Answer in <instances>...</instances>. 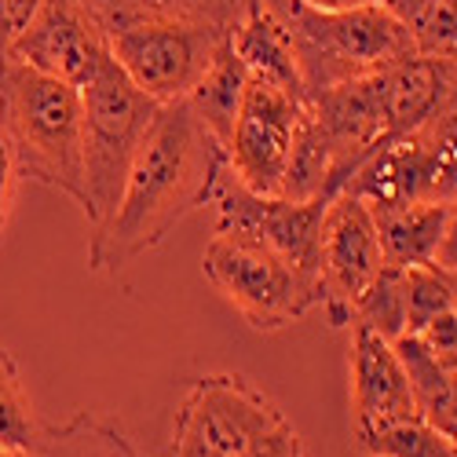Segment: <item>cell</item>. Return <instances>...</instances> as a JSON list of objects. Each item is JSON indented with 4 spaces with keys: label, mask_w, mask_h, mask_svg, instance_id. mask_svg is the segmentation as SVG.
<instances>
[{
    "label": "cell",
    "mask_w": 457,
    "mask_h": 457,
    "mask_svg": "<svg viewBox=\"0 0 457 457\" xmlns=\"http://www.w3.org/2000/svg\"><path fill=\"white\" fill-rule=\"evenodd\" d=\"M202 271L256 333H278L322 308L319 278L303 275L268 242L242 231H212Z\"/></svg>",
    "instance_id": "5"
},
{
    "label": "cell",
    "mask_w": 457,
    "mask_h": 457,
    "mask_svg": "<svg viewBox=\"0 0 457 457\" xmlns=\"http://www.w3.org/2000/svg\"><path fill=\"white\" fill-rule=\"evenodd\" d=\"M92 12V19L110 33L132 22H150V19H183V22H205L216 29L231 33L235 22L253 8V4H275L286 8V0H81Z\"/></svg>",
    "instance_id": "15"
},
{
    "label": "cell",
    "mask_w": 457,
    "mask_h": 457,
    "mask_svg": "<svg viewBox=\"0 0 457 457\" xmlns=\"http://www.w3.org/2000/svg\"><path fill=\"white\" fill-rule=\"evenodd\" d=\"M385 249H380L377 220L366 202L355 195H333L322 216V242H319V286H322V312L333 329L352 322V308L359 293L385 271Z\"/></svg>",
    "instance_id": "8"
},
{
    "label": "cell",
    "mask_w": 457,
    "mask_h": 457,
    "mask_svg": "<svg viewBox=\"0 0 457 457\" xmlns=\"http://www.w3.org/2000/svg\"><path fill=\"white\" fill-rule=\"evenodd\" d=\"M227 29L183 19H150L110 33V55L154 103H179L212 66Z\"/></svg>",
    "instance_id": "7"
},
{
    "label": "cell",
    "mask_w": 457,
    "mask_h": 457,
    "mask_svg": "<svg viewBox=\"0 0 457 457\" xmlns=\"http://www.w3.org/2000/svg\"><path fill=\"white\" fill-rule=\"evenodd\" d=\"M8 55L73 88H85V81L110 55V37L81 0H41V8L15 37Z\"/></svg>",
    "instance_id": "10"
},
{
    "label": "cell",
    "mask_w": 457,
    "mask_h": 457,
    "mask_svg": "<svg viewBox=\"0 0 457 457\" xmlns=\"http://www.w3.org/2000/svg\"><path fill=\"white\" fill-rule=\"evenodd\" d=\"M231 48L249 70V81L271 85L300 103H308V85L300 73V55L286 12L275 4H253L231 29Z\"/></svg>",
    "instance_id": "12"
},
{
    "label": "cell",
    "mask_w": 457,
    "mask_h": 457,
    "mask_svg": "<svg viewBox=\"0 0 457 457\" xmlns=\"http://www.w3.org/2000/svg\"><path fill=\"white\" fill-rule=\"evenodd\" d=\"M450 275V286H453V308H457V271H446Z\"/></svg>",
    "instance_id": "31"
},
{
    "label": "cell",
    "mask_w": 457,
    "mask_h": 457,
    "mask_svg": "<svg viewBox=\"0 0 457 457\" xmlns=\"http://www.w3.org/2000/svg\"><path fill=\"white\" fill-rule=\"evenodd\" d=\"M303 106L308 103H300L271 85L249 81L242 113L235 121L231 143H227V169L256 195H282V179L289 169Z\"/></svg>",
    "instance_id": "9"
},
{
    "label": "cell",
    "mask_w": 457,
    "mask_h": 457,
    "mask_svg": "<svg viewBox=\"0 0 457 457\" xmlns=\"http://www.w3.org/2000/svg\"><path fill=\"white\" fill-rule=\"evenodd\" d=\"M245 88H249V70L242 66V59L235 55L231 48V33L227 41L220 45L212 66L205 70V78L190 88L187 96V106L195 110V118L209 129V136L223 146L227 154V143H231V132H235V121L242 113V99H245Z\"/></svg>",
    "instance_id": "16"
},
{
    "label": "cell",
    "mask_w": 457,
    "mask_h": 457,
    "mask_svg": "<svg viewBox=\"0 0 457 457\" xmlns=\"http://www.w3.org/2000/svg\"><path fill=\"white\" fill-rule=\"evenodd\" d=\"M348 326H366L380 333L385 340H399L406 333V286H403V268H385L355 300L352 322Z\"/></svg>",
    "instance_id": "20"
},
{
    "label": "cell",
    "mask_w": 457,
    "mask_h": 457,
    "mask_svg": "<svg viewBox=\"0 0 457 457\" xmlns=\"http://www.w3.org/2000/svg\"><path fill=\"white\" fill-rule=\"evenodd\" d=\"M348 377H352V417L355 439L377 428H388L417 417V403L410 392V377L392 340L366 326H352L348 345Z\"/></svg>",
    "instance_id": "11"
},
{
    "label": "cell",
    "mask_w": 457,
    "mask_h": 457,
    "mask_svg": "<svg viewBox=\"0 0 457 457\" xmlns=\"http://www.w3.org/2000/svg\"><path fill=\"white\" fill-rule=\"evenodd\" d=\"M41 436H45V425L33 413L19 362L12 359V352L0 348V446L37 453Z\"/></svg>",
    "instance_id": "19"
},
{
    "label": "cell",
    "mask_w": 457,
    "mask_h": 457,
    "mask_svg": "<svg viewBox=\"0 0 457 457\" xmlns=\"http://www.w3.org/2000/svg\"><path fill=\"white\" fill-rule=\"evenodd\" d=\"M37 457H146V453L113 421L81 410L66 425L45 428Z\"/></svg>",
    "instance_id": "18"
},
{
    "label": "cell",
    "mask_w": 457,
    "mask_h": 457,
    "mask_svg": "<svg viewBox=\"0 0 457 457\" xmlns=\"http://www.w3.org/2000/svg\"><path fill=\"white\" fill-rule=\"evenodd\" d=\"M19 162L12 154V143L8 136L0 132V242L8 235V223H12V212H15V195H19Z\"/></svg>",
    "instance_id": "25"
},
{
    "label": "cell",
    "mask_w": 457,
    "mask_h": 457,
    "mask_svg": "<svg viewBox=\"0 0 457 457\" xmlns=\"http://www.w3.org/2000/svg\"><path fill=\"white\" fill-rule=\"evenodd\" d=\"M373 92L388 136H413L439 118L443 85L436 55H406L373 73Z\"/></svg>",
    "instance_id": "13"
},
{
    "label": "cell",
    "mask_w": 457,
    "mask_h": 457,
    "mask_svg": "<svg viewBox=\"0 0 457 457\" xmlns=\"http://www.w3.org/2000/svg\"><path fill=\"white\" fill-rule=\"evenodd\" d=\"M403 286H406V333H421L436 315L453 308V286L439 263L403 268Z\"/></svg>",
    "instance_id": "22"
},
{
    "label": "cell",
    "mask_w": 457,
    "mask_h": 457,
    "mask_svg": "<svg viewBox=\"0 0 457 457\" xmlns=\"http://www.w3.org/2000/svg\"><path fill=\"white\" fill-rule=\"evenodd\" d=\"M413 337H421V345H425L443 366L453 362V359H457V308L436 315L421 333H413Z\"/></svg>",
    "instance_id": "24"
},
{
    "label": "cell",
    "mask_w": 457,
    "mask_h": 457,
    "mask_svg": "<svg viewBox=\"0 0 457 457\" xmlns=\"http://www.w3.org/2000/svg\"><path fill=\"white\" fill-rule=\"evenodd\" d=\"M245 457H303V439L293 428L289 417L275 421L263 436H256V443L249 446Z\"/></svg>",
    "instance_id": "23"
},
{
    "label": "cell",
    "mask_w": 457,
    "mask_h": 457,
    "mask_svg": "<svg viewBox=\"0 0 457 457\" xmlns=\"http://www.w3.org/2000/svg\"><path fill=\"white\" fill-rule=\"evenodd\" d=\"M158 106L132 78L106 55L81 88L85 113V202L81 212L92 227H103L118 209L129 169L143 146V136L158 118Z\"/></svg>",
    "instance_id": "4"
},
{
    "label": "cell",
    "mask_w": 457,
    "mask_h": 457,
    "mask_svg": "<svg viewBox=\"0 0 457 457\" xmlns=\"http://www.w3.org/2000/svg\"><path fill=\"white\" fill-rule=\"evenodd\" d=\"M355 446L370 457H457V439L432 428L425 417H410V421L359 436Z\"/></svg>",
    "instance_id": "21"
},
{
    "label": "cell",
    "mask_w": 457,
    "mask_h": 457,
    "mask_svg": "<svg viewBox=\"0 0 457 457\" xmlns=\"http://www.w3.org/2000/svg\"><path fill=\"white\" fill-rule=\"evenodd\" d=\"M0 457H37L29 450H12V446H0Z\"/></svg>",
    "instance_id": "30"
},
{
    "label": "cell",
    "mask_w": 457,
    "mask_h": 457,
    "mask_svg": "<svg viewBox=\"0 0 457 457\" xmlns=\"http://www.w3.org/2000/svg\"><path fill=\"white\" fill-rule=\"evenodd\" d=\"M439 59V85H443V106L439 118H457V52L436 55Z\"/></svg>",
    "instance_id": "27"
},
{
    "label": "cell",
    "mask_w": 457,
    "mask_h": 457,
    "mask_svg": "<svg viewBox=\"0 0 457 457\" xmlns=\"http://www.w3.org/2000/svg\"><path fill=\"white\" fill-rule=\"evenodd\" d=\"M446 373H450V395H453V432H457V359L446 362Z\"/></svg>",
    "instance_id": "29"
},
{
    "label": "cell",
    "mask_w": 457,
    "mask_h": 457,
    "mask_svg": "<svg viewBox=\"0 0 457 457\" xmlns=\"http://www.w3.org/2000/svg\"><path fill=\"white\" fill-rule=\"evenodd\" d=\"M296 4L312 8V12H352V8L377 4V0H296Z\"/></svg>",
    "instance_id": "28"
},
{
    "label": "cell",
    "mask_w": 457,
    "mask_h": 457,
    "mask_svg": "<svg viewBox=\"0 0 457 457\" xmlns=\"http://www.w3.org/2000/svg\"><path fill=\"white\" fill-rule=\"evenodd\" d=\"M41 8V0H0V55H8L15 37L29 26V19Z\"/></svg>",
    "instance_id": "26"
},
{
    "label": "cell",
    "mask_w": 457,
    "mask_h": 457,
    "mask_svg": "<svg viewBox=\"0 0 457 457\" xmlns=\"http://www.w3.org/2000/svg\"><path fill=\"white\" fill-rule=\"evenodd\" d=\"M282 410L242 373L198 377L176 410L169 457H245Z\"/></svg>",
    "instance_id": "6"
},
{
    "label": "cell",
    "mask_w": 457,
    "mask_h": 457,
    "mask_svg": "<svg viewBox=\"0 0 457 457\" xmlns=\"http://www.w3.org/2000/svg\"><path fill=\"white\" fill-rule=\"evenodd\" d=\"M282 12L296 41L308 99L322 88L370 78V73L406 55H417L413 29L385 4H366L352 12H312L296 0H286Z\"/></svg>",
    "instance_id": "3"
},
{
    "label": "cell",
    "mask_w": 457,
    "mask_h": 457,
    "mask_svg": "<svg viewBox=\"0 0 457 457\" xmlns=\"http://www.w3.org/2000/svg\"><path fill=\"white\" fill-rule=\"evenodd\" d=\"M0 132L19 172L85 202V113L81 88L37 66L0 55Z\"/></svg>",
    "instance_id": "2"
},
{
    "label": "cell",
    "mask_w": 457,
    "mask_h": 457,
    "mask_svg": "<svg viewBox=\"0 0 457 457\" xmlns=\"http://www.w3.org/2000/svg\"><path fill=\"white\" fill-rule=\"evenodd\" d=\"M392 345H395V352L403 359V370L410 377L417 417H425L432 428H439L443 436L457 439V432H453V395H450L446 366L421 345V337H413V333H403L399 340H392Z\"/></svg>",
    "instance_id": "17"
},
{
    "label": "cell",
    "mask_w": 457,
    "mask_h": 457,
    "mask_svg": "<svg viewBox=\"0 0 457 457\" xmlns=\"http://www.w3.org/2000/svg\"><path fill=\"white\" fill-rule=\"evenodd\" d=\"M223 162V146L195 118L187 99L158 106V118L129 169L118 209L103 227H92L88 268L96 275H118L158 249L190 212L209 202Z\"/></svg>",
    "instance_id": "1"
},
{
    "label": "cell",
    "mask_w": 457,
    "mask_h": 457,
    "mask_svg": "<svg viewBox=\"0 0 457 457\" xmlns=\"http://www.w3.org/2000/svg\"><path fill=\"white\" fill-rule=\"evenodd\" d=\"M380 249H385L388 268H417V263H436L450 231L453 202L446 198H413L395 205H373Z\"/></svg>",
    "instance_id": "14"
}]
</instances>
